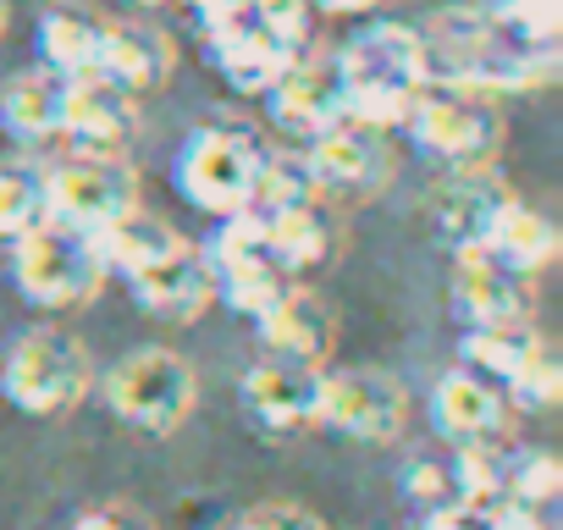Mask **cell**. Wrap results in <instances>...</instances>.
Instances as JSON below:
<instances>
[{
    "instance_id": "obj_1",
    "label": "cell",
    "mask_w": 563,
    "mask_h": 530,
    "mask_svg": "<svg viewBox=\"0 0 563 530\" xmlns=\"http://www.w3.org/2000/svg\"><path fill=\"white\" fill-rule=\"evenodd\" d=\"M420 45L437 89H470L492 100L536 95L558 78V45H519L486 12H442L431 29H420Z\"/></svg>"
},
{
    "instance_id": "obj_2",
    "label": "cell",
    "mask_w": 563,
    "mask_h": 530,
    "mask_svg": "<svg viewBox=\"0 0 563 530\" xmlns=\"http://www.w3.org/2000/svg\"><path fill=\"white\" fill-rule=\"evenodd\" d=\"M343 89H349V117L365 128H404L415 100L431 89L426 78V45L420 29L409 23H371L365 34H354L338 56Z\"/></svg>"
},
{
    "instance_id": "obj_3",
    "label": "cell",
    "mask_w": 563,
    "mask_h": 530,
    "mask_svg": "<svg viewBox=\"0 0 563 530\" xmlns=\"http://www.w3.org/2000/svg\"><path fill=\"white\" fill-rule=\"evenodd\" d=\"M12 277H18L23 299H34L45 310H78L106 288L111 272H106V254H100L95 232H78L67 221H45L12 243Z\"/></svg>"
},
{
    "instance_id": "obj_4",
    "label": "cell",
    "mask_w": 563,
    "mask_h": 530,
    "mask_svg": "<svg viewBox=\"0 0 563 530\" xmlns=\"http://www.w3.org/2000/svg\"><path fill=\"white\" fill-rule=\"evenodd\" d=\"M95 387V360L78 332L62 327H34L12 343L7 371H0V393L23 415H67L89 398Z\"/></svg>"
},
{
    "instance_id": "obj_5",
    "label": "cell",
    "mask_w": 563,
    "mask_h": 530,
    "mask_svg": "<svg viewBox=\"0 0 563 530\" xmlns=\"http://www.w3.org/2000/svg\"><path fill=\"white\" fill-rule=\"evenodd\" d=\"M106 404H111L117 420L166 437V431H177L194 415L199 376L172 349H139V354H128L122 365L106 371Z\"/></svg>"
},
{
    "instance_id": "obj_6",
    "label": "cell",
    "mask_w": 563,
    "mask_h": 530,
    "mask_svg": "<svg viewBox=\"0 0 563 530\" xmlns=\"http://www.w3.org/2000/svg\"><path fill=\"white\" fill-rule=\"evenodd\" d=\"M260 161L265 150L238 133V128H199L183 155H177V188L194 210L205 216H243L254 205V183H260Z\"/></svg>"
},
{
    "instance_id": "obj_7",
    "label": "cell",
    "mask_w": 563,
    "mask_h": 530,
    "mask_svg": "<svg viewBox=\"0 0 563 530\" xmlns=\"http://www.w3.org/2000/svg\"><path fill=\"white\" fill-rule=\"evenodd\" d=\"M415 133V144L437 161H448L453 172L459 166H492L497 144H503V117L486 95H470V89H426L404 122Z\"/></svg>"
},
{
    "instance_id": "obj_8",
    "label": "cell",
    "mask_w": 563,
    "mask_h": 530,
    "mask_svg": "<svg viewBox=\"0 0 563 530\" xmlns=\"http://www.w3.org/2000/svg\"><path fill=\"white\" fill-rule=\"evenodd\" d=\"M210 272H216V299H227L249 321H260L282 294L294 288V277L276 265V254H271L265 227H260L254 210L221 221V232L210 243Z\"/></svg>"
},
{
    "instance_id": "obj_9",
    "label": "cell",
    "mask_w": 563,
    "mask_h": 530,
    "mask_svg": "<svg viewBox=\"0 0 563 530\" xmlns=\"http://www.w3.org/2000/svg\"><path fill=\"white\" fill-rule=\"evenodd\" d=\"M139 210V177L122 155H73L51 166V221L78 232H106Z\"/></svg>"
},
{
    "instance_id": "obj_10",
    "label": "cell",
    "mask_w": 563,
    "mask_h": 530,
    "mask_svg": "<svg viewBox=\"0 0 563 530\" xmlns=\"http://www.w3.org/2000/svg\"><path fill=\"white\" fill-rule=\"evenodd\" d=\"M305 166L316 177V194H343V199H371L393 183L398 172V155H393V139L382 128H365V122H338L327 133L310 139L305 150Z\"/></svg>"
},
{
    "instance_id": "obj_11",
    "label": "cell",
    "mask_w": 563,
    "mask_h": 530,
    "mask_svg": "<svg viewBox=\"0 0 563 530\" xmlns=\"http://www.w3.org/2000/svg\"><path fill=\"white\" fill-rule=\"evenodd\" d=\"M321 420L338 426L354 442H398L409 426V387L376 365L360 371H327L321 387Z\"/></svg>"
},
{
    "instance_id": "obj_12",
    "label": "cell",
    "mask_w": 563,
    "mask_h": 530,
    "mask_svg": "<svg viewBox=\"0 0 563 530\" xmlns=\"http://www.w3.org/2000/svg\"><path fill=\"white\" fill-rule=\"evenodd\" d=\"M514 205V188L492 172V166H459L453 177L437 183V194L426 199V216L437 227V238L459 254V249H481L492 221Z\"/></svg>"
},
{
    "instance_id": "obj_13",
    "label": "cell",
    "mask_w": 563,
    "mask_h": 530,
    "mask_svg": "<svg viewBox=\"0 0 563 530\" xmlns=\"http://www.w3.org/2000/svg\"><path fill=\"white\" fill-rule=\"evenodd\" d=\"M453 305L470 327H530V277L503 265L486 249H459L453 265Z\"/></svg>"
},
{
    "instance_id": "obj_14",
    "label": "cell",
    "mask_w": 563,
    "mask_h": 530,
    "mask_svg": "<svg viewBox=\"0 0 563 530\" xmlns=\"http://www.w3.org/2000/svg\"><path fill=\"white\" fill-rule=\"evenodd\" d=\"M128 288H133V299H139L150 316H161V321H199V316L216 305L210 254L194 249L188 238H183L166 260H155V265H144V272H133Z\"/></svg>"
},
{
    "instance_id": "obj_15",
    "label": "cell",
    "mask_w": 563,
    "mask_h": 530,
    "mask_svg": "<svg viewBox=\"0 0 563 530\" xmlns=\"http://www.w3.org/2000/svg\"><path fill=\"white\" fill-rule=\"evenodd\" d=\"M321 387H327V371L321 365H299V360H260L249 376H243V404L260 426L271 431H299V426H316L321 420Z\"/></svg>"
},
{
    "instance_id": "obj_16",
    "label": "cell",
    "mask_w": 563,
    "mask_h": 530,
    "mask_svg": "<svg viewBox=\"0 0 563 530\" xmlns=\"http://www.w3.org/2000/svg\"><path fill=\"white\" fill-rule=\"evenodd\" d=\"M271 117L288 133H327L338 122H349V89L338 73V56H316V62H294L271 84Z\"/></svg>"
},
{
    "instance_id": "obj_17",
    "label": "cell",
    "mask_w": 563,
    "mask_h": 530,
    "mask_svg": "<svg viewBox=\"0 0 563 530\" xmlns=\"http://www.w3.org/2000/svg\"><path fill=\"white\" fill-rule=\"evenodd\" d=\"M133 95H122L106 78H67L62 100V139L78 144V155H122L133 139Z\"/></svg>"
},
{
    "instance_id": "obj_18",
    "label": "cell",
    "mask_w": 563,
    "mask_h": 530,
    "mask_svg": "<svg viewBox=\"0 0 563 530\" xmlns=\"http://www.w3.org/2000/svg\"><path fill=\"white\" fill-rule=\"evenodd\" d=\"M210 56L221 67V78L243 95H271V84L299 62V51H288L282 40H271L249 12L210 23Z\"/></svg>"
},
{
    "instance_id": "obj_19",
    "label": "cell",
    "mask_w": 563,
    "mask_h": 530,
    "mask_svg": "<svg viewBox=\"0 0 563 530\" xmlns=\"http://www.w3.org/2000/svg\"><path fill=\"white\" fill-rule=\"evenodd\" d=\"M254 327H260V343H265L271 360H299V365H321V371H327V360H332V349H338V321H332V310H327L316 294H305L299 283L282 294Z\"/></svg>"
},
{
    "instance_id": "obj_20",
    "label": "cell",
    "mask_w": 563,
    "mask_h": 530,
    "mask_svg": "<svg viewBox=\"0 0 563 530\" xmlns=\"http://www.w3.org/2000/svg\"><path fill=\"white\" fill-rule=\"evenodd\" d=\"M431 415H437V431L453 442H503L514 426L508 393L475 371H448L431 393Z\"/></svg>"
},
{
    "instance_id": "obj_21",
    "label": "cell",
    "mask_w": 563,
    "mask_h": 530,
    "mask_svg": "<svg viewBox=\"0 0 563 530\" xmlns=\"http://www.w3.org/2000/svg\"><path fill=\"white\" fill-rule=\"evenodd\" d=\"M172 40L161 29L144 23H106V45H100V73L106 84H117L122 95H150L172 78Z\"/></svg>"
},
{
    "instance_id": "obj_22",
    "label": "cell",
    "mask_w": 563,
    "mask_h": 530,
    "mask_svg": "<svg viewBox=\"0 0 563 530\" xmlns=\"http://www.w3.org/2000/svg\"><path fill=\"white\" fill-rule=\"evenodd\" d=\"M62 100H67V78H56L51 67L40 73H18L0 89V128L18 144H45L62 139Z\"/></svg>"
},
{
    "instance_id": "obj_23",
    "label": "cell",
    "mask_w": 563,
    "mask_h": 530,
    "mask_svg": "<svg viewBox=\"0 0 563 530\" xmlns=\"http://www.w3.org/2000/svg\"><path fill=\"white\" fill-rule=\"evenodd\" d=\"M106 45V18L89 7H51L40 18V51L56 78H95Z\"/></svg>"
},
{
    "instance_id": "obj_24",
    "label": "cell",
    "mask_w": 563,
    "mask_h": 530,
    "mask_svg": "<svg viewBox=\"0 0 563 530\" xmlns=\"http://www.w3.org/2000/svg\"><path fill=\"white\" fill-rule=\"evenodd\" d=\"M265 243L276 254V265L299 283V272H321V265L338 254V227L316 210V205H294V210H271L260 216Z\"/></svg>"
},
{
    "instance_id": "obj_25",
    "label": "cell",
    "mask_w": 563,
    "mask_h": 530,
    "mask_svg": "<svg viewBox=\"0 0 563 530\" xmlns=\"http://www.w3.org/2000/svg\"><path fill=\"white\" fill-rule=\"evenodd\" d=\"M481 249L497 254L503 265H514L519 277H536V272H547V265L558 260V227H552L541 210H530V205L514 199V205L492 221V232H486Z\"/></svg>"
},
{
    "instance_id": "obj_26",
    "label": "cell",
    "mask_w": 563,
    "mask_h": 530,
    "mask_svg": "<svg viewBox=\"0 0 563 530\" xmlns=\"http://www.w3.org/2000/svg\"><path fill=\"white\" fill-rule=\"evenodd\" d=\"M95 243H100V254H106V272L133 277V272H144V265L166 260L183 238H177L166 221L144 216V205H139L133 216H122V221H111L106 232H95Z\"/></svg>"
},
{
    "instance_id": "obj_27",
    "label": "cell",
    "mask_w": 563,
    "mask_h": 530,
    "mask_svg": "<svg viewBox=\"0 0 563 530\" xmlns=\"http://www.w3.org/2000/svg\"><path fill=\"white\" fill-rule=\"evenodd\" d=\"M536 349H541V338H536L530 327H470V338H464L470 371L486 376V382L503 387V393L525 376V365L536 360Z\"/></svg>"
},
{
    "instance_id": "obj_28",
    "label": "cell",
    "mask_w": 563,
    "mask_h": 530,
    "mask_svg": "<svg viewBox=\"0 0 563 530\" xmlns=\"http://www.w3.org/2000/svg\"><path fill=\"white\" fill-rule=\"evenodd\" d=\"M51 221V172L34 161H0V238H23Z\"/></svg>"
},
{
    "instance_id": "obj_29",
    "label": "cell",
    "mask_w": 563,
    "mask_h": 530,
    "mask_svg": "<svg viewBox=\"0 0 563 530\" xmlns=\"http://www.w3.org/2000/svg\"><path fill=\"white\" fill-rule=\"evenodd\" d=\"M316 177L305 166V155H265L260 161V183H254V216H271V210H294V205H316Z\"/></svg>"
},
{
    "instance_id": "obj_30",
    "label": "cell",
    "mask_w": 563,
    "mask_h": 530,
    "mask_svg": "<svg viewBox=\"0 0 563 530\" xmlns=\"http://www.w3.org/2000/svg\"><path fill=\"white\" fill-rule=\"evenodd\" d=\"M448 470H453L459 503H497L508 492V453L497 442H459Z\"/></svg>"
},
{
    "instance_id": "obj_31",
    "label": "cell",
    "mask_w": 563,
    "mask_h": 530,
    "mask_svg": "<svg viewBox=\"0 0 563 530\" xmlns=\"http://www.w3.org/2000/svg\"><path fill=\"white\" fill-rule=\"evenodd\" d=\"M519 45H558L563 34V0H492L486 12Z\"/></svg>"
},
{
    "instance_id": "obj_32",
    "label": "cell",
    "mask_w": 563,
    "mask_h": 530,
    "mask_svg": "<svg viewBox=\"0 0 563 530\" xmlns=\"http://www.w3.org/2000/svg\"><path fill=\"white\" fill-rule=\"evenodd\" d=\"M558 492H563V464L552 453H519V459L508 453V492L503 497H514L525 508H541Z\"/></svg>"
},
{
    "instance_id": "obj_33",
    "label": "cell",
    "mask_w": 563,
    "mask_h": 530,
    "mask_svg": "<svg viewBox=\"0 0 563 530\" xmlns=\"http://www.w3.org/2000/svg\"><path fill=\"white\" fill-rule=\"evenodd\" d=\"M249 18L271 34V40H282L288 51H299L305 40H310V0H249Z\"/></svg>"
},
{
    "instance_id": "obj_34",
    "label": "cell",
    "mask_w": 563,
    "mask_h": 530,
    "mask_svg": "<svg viewBox=\"0 0 563 530\" xmlns=\"http://www.w3.org/2000/svg\"><path fill=\"white\" fill-rule=\"evenodd\" d=\"M508 398H519V404H530V409H552V404L563 398V371H558V360H552L547 343L536 349V360L525 365V376L508 387Z\"/></svg>"
},
{
    "instance_id": "obj_35",
    "label": "cell",
    "mask_w": 563,
    "mask_h": 530,
    "mask_svg": "<svg viewBox=\"0 0 563 530\" xmlns=\"http://www.w3.org/2000/svg\"><path fill=\"white\" fill-rule=\"evenodd\" d=\"M404 486H409V497L431 514V508H448V503H459V492H453V470L448 464H437V459H415L409 464V475H404Z\"/></svg>"
},
{
    "instance_id": "obj_36",
    "label": "cell",
    "mask_w": 563,
    "mask_h": 530,
    "mask_svg": "<svg viewBox=\"0 0 563 530\" xmlns=\"http://www.w3.org/2000/svg\"><path fill=\"white\" fill-rule=\"evenodd\" d=\"M238 530H327L321 514L299 508V503H260L238 519Z\"/></svg>"
},
{
    "instance_id": "obj_37",
    "label": "cell",
    "mask_w": 563,
    "mask_h": 530,
    "mask_svg": "<svg viewBox=\"0 0 563 530\" xmlns=\"http://www.w3.org/2000/svg\"><path fill=\"white\" fill-rule=\"evenodd\" d=\"M426 530H497L486 503H448L426 514Z\"/></svg>"
},
{
    "instance_id": "obj_38",
    "label": "cell",
    "mask_w": 563,
    "mask_h": 530,
    "mask_svg": "<svg viewBox=\"0 0 563 530\" xmlns=\"http://www.w3.org/2000/svg\"><path fill=\"white\" fill-rule=\"evenodd\" d=\"M73 530H155L139 508H128V503H106V508H89Z\"/></svg>"
},
{
    "instance_id": "obj_39",
    "label": "cell",
    "mask_w": 563,
    "mask_h": 530,
    "mask_svg": "<svg viewBox=\"0 0 563 530\" xmlns=\"http://www.w3.org/2000/svg\"><path fill=\"white\" fill-rule=\"evenodd\" d=\"M310 12H327V18H360V12H376V0H310Z\"/></svg>"
},
{
    "instance_id": "obj_40",
    "label": "cell",
    "mask_w": 563,
    "mask_h": 530,
    "mask_svg": "<svg viewBox=\"0 0 563 530\" xmlns=\"http://www.w3.org/2000/svg\"><path fill=\"white\" fill-rule=\"evenodd\" d=\"M7 23H12V12H7V0H0V34H7Z\"/></svg>"
},
{
    "instance_id": "obj_41",
    "label": "cell",
    "mask_w": 563,
    "mask_h": 530,
    "mask_svg": "<svg viewBox=\"0 0 563 530\" xmlns=\"http://www.w3.org/2000/svg\"><path fill=\"white\" fill-rule=\"evenodd\" d=\"M133 7H166V0H133Z\"/></svg>"
}]
</instances>
